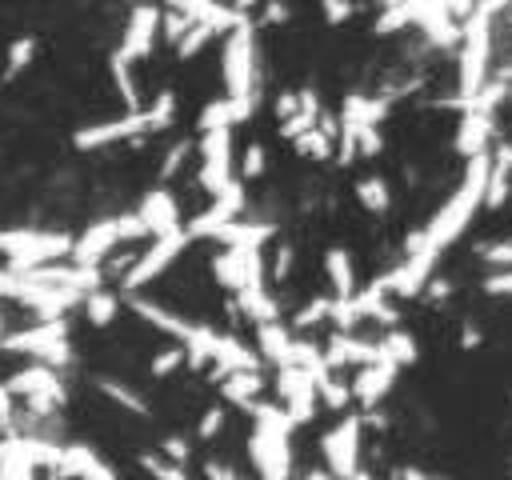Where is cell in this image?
I'll return each mask as SVG.
<instances>
[{"label":"cell","instance_id":"obj_1","mask_svg":"<svg viewBox=\"0 0 512 480\" xmlns=\"http://www.w3.org/2000/svg\"><path fill=\"white\" fill-rule=\"evenodd\" d=\"M488 172H492V152L472 156V160L464 164V176H460L456 192L436 208V216H432L424 228L408 232L404 252H428V256H436V260H440V252H444L448 244H456V240L464 236V228L472 224V216L484 208Z\"/></svg>","mask_w":512,"mask_h":480},{"label":"cell","instance_id":"obj_2","mask_svg":"<svg viewBox=\"0 0 512 480\" xmlns=\"http://www.w3.org/2000/svg\"><path fill=\"white\" fill-rule=\"evenodd\" d=\"M504 16L500 4H480L472 8V16L464 20V36H460V108H468L484 84L492 80V52H496V20Z\"/></svg>","mask_w":512,"mask_h":480},{"label":"cell","instance_id":"obj_3","mask_svg":"<svg viewBox=\"0 0 512 480\" xmlns=\"http://www.w3.org/2000/svg\"><path fill=\"white\" fill-rule=\"evenodd\" d=\"M292 420L280 404H256L252 408V436H248V456L260 480H288L292 472Z\"/></svg>","mask_w":512,"mask_h":480},{"label":"cell","instance_id":"obj_4","mask_svg":"<svg viewBox=\"0 0 512 480\" xmlns=\"http://www.w3.org/2000/svg\"><path fill=\"white\" fill-rule=\"evenodd\" d=\"M128 308H132L140 320H148L156 332L172 336V340H176V344L188 352V360H184V364H192V368L212 364V344H216V332H212L208 324L188 320V316H176L172 308H164V304H156V300H144V296H128Z\"/></svg>","mask_w":512,"mask_h":480},{"label":"cell","instance_id":"obj_5","mask_svg":"<svg viewBox=\"0 0 512 480\" xmlns=\"http://www.w3.org/2000/svg\"><path fill=\"white\" fill-rule=\"evenodd\" d=\"M0 252L8 256V268L24 276L72 256V236L56 228H0Z\"/></svg>","mask_w":512,"mask_h":480},{"label":"cell","instance_id":"obj_6","mask_svg":"<svg viewBox=\"0 0 512 480\" xmlns=\"http://www.w3.org/2000/svg\"><path fill=\"white\" fill-rule=\"evenodd\" d=\"M220 80H224V96L228 100L252 104V96H256V32L248 24H240L236 32L224 36Z\"/></svg>","mask_w":512,"mask_h":480},{"label":"cell","instance_id":"obj_7","mask_svg":"<svg viewBox=\"0 0 512 480\" xmlns=\"http://www.w3.org/2000/svg\"><path fill=\"white\" fill-rule=\"evenodd\" d=\"M0 348L36 356V364H48V368H60V364L72 360V344H68V324L64 320H40V324H28L20 332H8V336H0Z\"/></svg>","mask_w":512,"mask_h":480},{"label":"cell","instance_id":"obj_8","mask_svg":"<svg viewBox=\"0 0 512 480\" xmlns=\"http://www.w3.org/2000/svg\"><path fill=\"white\" fill-rule=\"evenodd\" d=\"M360 432H364V416H340L328 432H324V440H320V452H324V460H328V472L336 476V480H352L356 472H360Z\"/></svg>","mask_w":512,"mask_h":480},{"label":"cell","instance_id":"obj_9","mask_svg":"<svg viewBox=\"0 0 512 480\" xmlns=\"http://www.w3.org/2000/svg\"><path fill=\"white\" fill-rule=\"evenodd\" d=\"M4 388H8L12 400H28L32 412H56V408L68 400V396H64V384H60V376H56V368H48V364H28V368H20L16 376L4 380Z\"/></svg>","mask_w":512,"mask_h":480},{"label":"cell","instance_id":"obj_10","mask_svg":"<svg viewBox=\"0 0 512 480\" xmlns=\"http://www.w3.org/2000/svg\"><path fill=\"white\" fill-rule=\"evenodd\" d=\"M192 240H188V232L184 228H176V232H168V236H156L152 240V248L144 252V256H136L132 260V268L124 272V292L132 296V292H140L144 284H152L160 272H168L172 268V260L188 248Z\"/></svg>","mask_w":512,"mask_h":480},{"label":"cell","instance_id":"obj_11","mask_svg":"<svg viewBox=\"0 0 512 480\" xmlns=\"http://www.w3.org/2000/svg\"><path fill=\"white\" fill-rule=\"evenodd\" d=\"M212 280L228 292L264 288V256L260 248H224L212 256Z\"/></svg>","mask_w":512,"mask_h":480},{"label":"cell","instance_id":"obj_12","mask_svg":"<svg viewBox=\"0 0 512 480\" xmlns=\"http://www.w3.org/2000/svg\"><path fill=\"white\" fill-rule=\"evenodd\" d=\"M232 132H204L200 136V188L216 200L228 184H236L232 176Z\"/></svg>","mask_w":512,"mask_h":480},{"label":"cell","instance_id":"obj_13","mask_svg":"<svg viewBox=\"0 0 512 480\" xmlns=\"http://www.w3.org/2000/svg\"><path fill=\"white\" fill-rule=\"evenodd\" d=\"M276 396L292 424H308L316 412V380L304 368H280L276 372Z\"/></svg>","mask_w":512,"mask_h":480},{"label":"cell","instance_id":"obj_14","mask_svg":"<svg viewBox=\"0 0 512 480\" xmlns=\"http://www.w3.org/2000/svg\"><path fill=\"white\" fill-rule=\"evenodd\" d=\"M240 212H244V184L236 180V184H228V188L212 200V208H208V212L192 216V220L184 224V232H188V240H212L224 224L240 220Z\"/></svg>","mask_w":512,"mask_h":480},{"label":"cell","instance_id":"obj_15","mask_svg":"<svg viewBox=\"0 0 512 480\" xmlns=\"http://www.w3.org/2000/svg\"><path fill=\"white\" fill-rule=\"evenodd\" d=\"M160 8L156 4H136L132 12H128V24H124V36H120V56L132 64V60H144L148 52H152V44H156V36H160Z\"/></svg>","mask_w":512,"mask_h":480},{"label":"cell","instance_id":"obj_16","mask_svg":"<svg viewBox=\"0 0 512 480\" xmlns=\"http://www.w3.org/2000/svg\"><path fill=\"white\" fill-rule=\"evenodd\" d=\"M144 132H152V124H148V116H144V108H140V112L120 116V120H104V124L76 128V132H72V144H76L80 152H92V148H104V144H116V140H128V136H144Z\"/></svg>","mask_w":512,"mask_h":480},{"label":"cell","instance_id":"obj_17","mask_svg":"<svg viewBox=\"0 0 512 480\" xmlns=\"http://www.w3.org/2000/svg\"><path fill=\"white\" fill-rule=\"evenodd\" d=\"M120 244V216H104V220H92L80 240H72V264L76 268H96L112 248Z\"/></svg>","mask_w":512,"mask_h":480},{"label":"cell","instance_id":"obj_18","mask_svg":"<svg viewBox=\"0 0 512 480\" xmlns=\"http://www.w3.org/2000/svg\"><path fill=\"white\" fill-rule=\"evenodd\" d=\"M408 20H412L416 28H424V36H428L436 48H452V44H460V36H464V24L452 16L448 4H408Z\"/></svg>","mask_w":512,"mask_h":480},{"label":"cell","instance_id":"obj_19","mask_svg":"<svg viewBox=\"0 0 512 480\" xmlns=\"http://www.w3.org/2000/svg\"><path fill=\"white\" fill-rule=\"evenodd\" d=\"M136 216H140V224H144L148 236H168V232L184 228V224H180V204H176V196H172L168 188H152V192H144Z\"/></svg>","mask_w":512,"mask_h":480},{"label":"cell","instance_id":"obj_20","mask_svg":"<svg viewBox=\"0 0 512 480\" xmlns=\"http://www.w3.org/2000/svg\"><path fill=\"white\" fill-rule=\"evenodd\" d=\"M380 344H368V340H356L348 332H336L324 348V364L328 368H340V364H356V368H368V364H380Z\"/></svg>","mask_w":512,"mask_h":480},{"label":"cell","instance_id":"obj_21","mask_svg":"<svg viewBox=\"0 0 512 480\" xmlns=\"http://www.w3.org/2000/svg\"><path fill=\"white\" fill-rule=\"evenodd\" d=\"M496 136V120L488 112H476V108H464V120H460V132H456V152L460 156H484L488 144Z\"/></svg>","mask_w":512,"mask_h":480},{"label":"cell","instance_id":"obj_22","mask_svg":"<svg viewBox=\"0 0 512 480\" xmlns=\"http://www.w3.org/2000/svg\"><path fill=\"white\" fill-rule=\"evenodd\" d=\"M212 368L220 376H232V372H260V356L256 348H248L244 340L236 336H220L216 332V344H212Z\"/></svg>","mask_w":512,"mask_h":480},{"label":"cell","instance_id":"obj_23","mask_svg":"<svg viewBox=\"0 0 512 480\" xmlns=\"http://www.w3.org/2000/svg\"><path fill=\"white\" fill-rule=\"evenodd\" d=\"M396 372H400V368H396V364H388V360L360 368V372H356V380H352V400H360L364 408L380 404V400L388 396V388L396 384Z\"/></svg>","mask_w":512,"mask_h":480},{"label":"cell","instance_id":"obj_24","mask_svg":"<svg viewBox=\"0 0 512 480\" xmlns=\"http://www.w3.org/2000/svg\"><path fill=\"white\" fill-rule=\"evenodd\" d=\"M248 116H252V104L216 96V100H208L204 112H200V132H232V128L244 124Z\"/></svg>","mask_w":512,"mask_h":480},{"label":"cell","instance_id":"obj_25","mask_svg":"<svg viewBox=\"0 0 512 480\" xmlns=\"http://www.w3.org/2000/svg\"><path fill=\"white\" fill-rule=\"evenodd\" d=\"M384 112H388V100H372V96H348L344 100V124H340V132H360V128H376L380 120H384Z\"/></svg>","mask_w":512,"mask_h":480},{"label":"cell","instance_id":"obj_26","mask_svg":"<svg viewBox=\"0 0 512 480\" xmlns=\"http://www.w3.org/2000/svg\"><path fill=\"white\" fill-rule=\"evenodd\" d=\"M272 236H276V224H268V220H260V224L232 220V224H224L212 240H220L224 248H260V244L272 240Z\"/></svg>","mask_w":512,"mask_h":480},{"label":"cell","instance_id":"obj_27","mask_svg":"<svg viewBox=\"0 0 512 480\" xmlns=\"http://www.w3.org/2000/svg\"><path fill=\"white\" fill-rule=\"evenodd\" d=\"M256 348L264 360H272L276 368H288V352H292V336L288 324L272 320V324H256Z\"/></svg>","mask_w":512,"mask_h":480},{"label":"cell","instance_id":"obj_28","mask_svg":"<svg viewBox=\"0 0 512 480\" xmlns=\"http://www.w3.org/2000/svg\"><path fill=\"white\" fill-rule=\"evenodd\" d=\"M260 388H264L260 372H232V376H220V392H224V400L236 404V408H248V412L260 404Z\"/></svg>","mask_w":512,"mask_h":480},{"label":"cell","instance_id":"obj_29","mask_svg":"<svg viewBox=\"0 0 512 480\" xmlns=\"http://www.w3.org/2000/svg\"><path fill=\"white\" fill-rule=\"evenodd\" d=\"M324 272L332 284V300H352L356 296V276H352V260L344 248H328L324 252Z\"/></svg>","mask_w":512,"mask_h":480},{"label":"cell","instance_id":"obj_30","mask_svg":"<svg viewBox=\"0 0 512 480\" xmlns=\"http://www.w3.org/2000/svg\"><path fill=\"white\" fill-rule=\"evenodd\" d=\"M236 308H240L252 324H272V320H280L276 296H272L268 288H244V292H236Z\"/></svg>","mask_w":512,"mask_h":480},{"label":"cell","instance_id":"obj_31","mask_svg":"<svg viewBox=\"0 0 512 480\" xmlns=\"http://www.w3.org/2000/svg\"><path fill=\"white\" fill-rule=\"evenodd\" d=\"M376 344H380V356H384L388 364H396V368L416 364V356H420L416 340H412L404 328H388V332H384V340H376Z\"/></svg>","mask_w":512,"mask_h":480},{"label":"cell","instance_id":"obj_32","mask_svg":"<svg viewBox=\"0 0 512 480\" xmlns=\"http://www.w3.org/2000/svg\"><path fill=\"white\" fill-rule=\"evenodd\" d=\"M116 312H120V296H116V292L96 288V292H88V296H84V316H88V324L108 328V324L116 320Z\"/></svg>","mask_w":512,"mask_h":480},{"label":"cell","instance_id":"obj_33","mask_svg":"<svg viewBox=\"0 0 512 480\" xmlns=\"http://www.w3.org/2000/svg\"><path fill=\"white\" fill-rule=\"evenodd\" d=\"M292 144H296V152L308 156V160H328V156L336 152V132H324V128L316 124V128H308L304 136H296Z\"/></svg>","mask_w":512,"mask_h":480},{"label":"cell","instance_id":"obj_34","mask_svg":"<svg viewBox=\"0 0 512 480\" xmlns=\"http://www.w3.org/2000/svg\"><path fill=\"white\" fill-rule=\"evenodd\" d=\"M108 72H112V84H116L120 100L128 104V112H140V92H136V80H132V72H128V60H124L120 52H112Z\"/></svg>","mask_w":512,"mask_h":480},{"label":"cell","instance_id":"obj_35","mask_svg":"<svg viewBox=\"0 0 512 480\" xmlns=\"http://www.w3.org/2000/svg\"><path fill=\"white\" fill-rule=\"evenodd\" d=\"M356 200H360L368 212H388V204H392V192H388L384 176H364V180L356 184Z\"/></svg>","mask_w":512,"mask_h":480},{"label":"cell","instance_id":"obj_36","mask_svg":"<svg viewBox=\"0 0 512 480\" xmlns=\"http://www.w3.org/2000/svg\"><path fill=\"white\" fill-rule=\"evenodd\" d=\"M508 192H512V168H508V164H500V160L492 156V172H488V192H484V208H500V204L508 200Z\"/></svg>","mask_w":512,"mask_h":480},{"label":"cell","instance_id":"obj_37","mask_svg":"<svg viewBox=\"0 0 512 480\" xmlns=\"http://www.w3.org/2000/svg\"><path fill=\"white\" fill-rule=\"evenodd\" d=\"M96 388L108 396V400H116L120 408H128V412H136V416H148V404H144V396H136L128 384H120V380H108V376H100L96 380Z\"/></svg>","mask_w":512,"mask_h":480},{"label":"cell","instance_id":"obj_38","mask_svg":"<svg viewBox=\"0 0 512 480\" xmlns=\"http://www.w3.org/2000/svg\"><path fill=\"white\" fill-rule=\"evenodd\" d=\"M144 116H148V124H152V132H164L172 120H176V92L172 88H164V92H156V100L144 108Z\"/></svg>","mask_w":512,"mask_h":480},{"label":"cell","instance_id":"obj_39","mask_svg":"<svg viewBox=\"0 0 512 480\" xmlns=\"http://www.w3.org/2000/svg\"><path fill=\"white\" fill-rule=\"evenodd\" d=\"M316 400H320L324 408L340 412V408L352 400V388H348V384H340L336 376H320V380H316Z\"/></svg>","mask_w":512,"mask_h":480},{"label":"cell","instance_id":"obj_40","mask_svg":"<svg viewBox=\"0 0 512 480\" xmlns=\"http://www.w3.org/2000/svg\"><path fill=\"white\" fill-rule=\"evenodd\" d=\"M140 468L152 476V480H188V472L172 460H164L160 452H140Z\"/></svg>","mask_w":512,"mask_h":480},{"label":"cell","instance_id":"obj_41","mask_svg":"<svg viewBox=\"0 0 512 480\" xmlns=\"http://www.w3.org/2000/svg\"><path fill=\"white\" fill-rule=\"evenodd\" d=\"M332 296H316V300H308L296 316H292V328H312V324H320V320H332Z\"/></svg>","mask_w":512,"mask_h":480},{"label":"cell","instance_id":"obj_42","mask_svg":"<svg viewBox=\"0 0 512 480\" xmlns=\"http://www.w3.org/2000/svg\"><path fill=\"white\" fill-rule=\"evenodd\" d=\"M184 360H188V352H184L180 344H172V348H160V352L152 356L148 372H152V376H172V372H176V368H180Z\"/></svg>","mask_w":512,"mask_h":480},{"label":"cell","instance_id":"obj_43","mask_svg":"<svg viewBox=\"0 0 512 480\" xmlns=\"http://www.w3.org/2000/svg\"><path fill=\"white\" fill-rule=\"evenodd\" d=\"M212 36H216V32H212L208 24H192V28L184 32V40L176 44V56H180V60H188V56H196V52H200V48H204V44H208Z\"/></svg>","mask_w":512,"mask_h":480},{"label":"cell","instance_id":"obj_44","mask_svg":"<svg viewBox=\"0 0 512 480\" xmlns=\"http://www.w3.org/2000/svg\"><path fill=\"white\" fill-rule=\"evenodd\" d=\"M32 52H36V40H32V36H20V40L8 48V72H4V76H20L24 64L32 60Z\"/></svg>","mask_w":512,"mask_h":480},{"label":"cell","instance_id":"obj_45","mask_svg":"<svg viewBox=\"0 0 512 480\" xmlns=\"http://www.w3.org/2000/svg\"><path fill=\"white\" fill-rule=\"evenodd\" d=\"M264 168H268V152L260 144H248L244 156H240V176L244 180H256V176H264Z\"/></svg>","mask_w":512,"mask_h":480},{"label":"cell","instance_id":"obj_46","mask_svg":"<svg viewBox=\"0 0 512 480\" xmlns=\"http://www.w3.org/2000/svg\"><path fill=\"white\" fill-rule=\"evenodd\" d=\"M404 24H412V20H408V4H388V8L380 12V20H376V32L388 36V32H396V28H404Z\"/></svg>","mask_w":512,"mask_h":480},{"label":"cell","instance_id":"obj_47","mask_svg":"<svg viewBox=\"0 0 512 480\" xmlns=\"http://www.w3.org/2000/svg\"><path fill=\"white\" fill-rule=\"evenodd\" d=\"M480 256H484V264H492L496 272H512V240H496V244H488Z\"/></svg>","mask_w":512,"mask_h":480},{"label":"cell","instance_id":"obj_48","mask_svg":"<svg viewBox=\"0 0 512 480\" xmlns=\"http://www.w3.org/2000/svg\"><path fill=\"white\" fill-rule=\"evenodd\" d=\"M188 152H192V144H188V140H176V144L168 148V156H164V164H160V180H168V176H176Z\"/></svg>","mask_w":512,"mask_h":480},{"label":"cell","instance_id":"obj_49","mask_svg":"<svg viewBox=\"0 0 512 480\" xmlns=\"http://www.w3.org/2000/svg\"><path fill=\"white\" fill-rule=\"evenodd\" d=\"M220 424H224V408H208V412L200 416V428H196L200 440H212V436L220 432Z\"/></svg>","mask_w":512,"mask_h":480},{"label":"cell","instance_id":"obj_50","mask_svg":"<svg viewBox=\"0 0 512 480\" xmlns=\"http://www.w3.org/2000/svg\"><path fill=\"white\" fill-rule=\"evenodd\" d=\"M160 456L164 460H172V464H180L184 468V460H188V444L180 440V436H168L164 444H160Z\"/></svg>","mask_w":512,"mask_h":480},{"label":"cell","instance_id":"obj_51","mask_svg":"<svg viewBox=\"0 0 512 480\" xmlns=\"http://www.w3.org/2000/svg\"><path fill=\"white\" fill-rule=\"evenodd\" d=\"M484 292H492V296H512V272H488V276H484Z\"/></svg>","mask_w":512,"mask_h":480},{"label":"cell","instance_id":"obj_52","mask_svg":"<svg viewBox=\"0 0 512 480\" xmlns=\"http://www.w3.org/2000/svg\"><path fill=\"white\" fill-rule=\"evenodd\" d=\"M140 236H148L140 216L136 212H120V240H140Z\"/></svg>","mask_w":512,"mask_h":480},{"label":"cell","instance_id":"obj_53","mask_svg":"<svg viewBox=\"0 0 512 480\" xmlns=\"http://www.w3.org/2000/svg\"><path fill=\"white\" fill-rule=\"evenodd\" d=\"M320 12H324V20H328V24H340V20H348V16H352V4L328 0V4H320Z\"/></svg>","mask_w":512,"mask_h":480},{"label":"cell","instance_id":"obj_54","mask_svg":"<svg viewBox=\"0 0 512 480\" xmlns=\"http://www.w3.org/2000/svg\"><path fill=\"white\" fill-rule=\"evenodd\" d=\"M292 260H296V252H292V248L284 244V248L276 252V280H284V276L292 272Z\"/></svg>","mask_w":512,"mask_h":480},{"label":"cell","instance_id":"obj_55","mask_svg":"<svg viewBox=\"0 0 512 480\" xmlns=\"http://www.w3.org/2000/svg\"><path fill=\"white\" fill-rule=\"evenodd\" d=\"M0 480H32V468H24V464H0Z\"/></svg>","mask_w":512,"mask_h":480},{"label":"cell","instance_id":"obj_56","mask_svg":"<svg viewBox=\"0 0 512 480\" xmlns=\"http://www.w3.org/2000/svg\"><path fill=\"white\" fill-rule=\"evenodd\" d=\"M0 420H12V396L4 384H0Z\"/></svg>","mask_w":512,"mask_h":480},{"label":"cell","instance_id":"obj_57","mask_svg":"<svg viewBox=\"0 0 512 480\" xmlns=\"http://www.w3.org/2000/svg\"><path fill=\"white\" fill-rule=\"evenodd\" d=\"M400 480H440V476H428V472H420V468H404Z\"/></svg>","mask_w":512,"mask_h":480},{"label":"cell","instance_id":"obj_58","mask_svg":"<svg viewBox=\"0 0 512 480\" xmlns=\"http://www.w3.org/2000/svg\"><path fill=\"white\" fill-rule=\"evenodd\" d=\"M288 16V8H280V4H268L264 8V20H284Z\"/></svg>","mask_w":512,"mask_h":480},{"label":"cell","instance_id":"obj_59","mask_svg":"<svg viewBox=\"0 0 512 480\" xmlns=\"http://www.w3.org/2000/svg\"><path fill=\"white\" fill-rule=\"evenodd\" d=\"M496 80H504V84H512V60H508V64H500V68H496Z\"/></svg>","mask_w":512,"mask_h":480},{"label":"cell","instance_id":"obj_60","mask_svg":"<svg viewBox=\"0 0 512 480\" xmlns=\"http://www.w3.org/2000/svg\"><path fill=\"white\" fill-rule=\"evenodd\" d=\"M304 480H336V476H332V472H308Z\"/></svg>","mask_w":512,"mask_h":480},{"label":"cell","instance_id":"obj_61","mask_svg":"<svg viewBox=\"0 0 512 480\" xmlns=\"http://www.w3.org/2000/svg\"><path fill=\"white\" fill-rule=\"evenodd\" d=\"M352 480H372V476H368V472H356V476H352Z\"/></svg>","mask_w":512,"mask_h":480},{"label":"cell","instance_id":"obj_62","mask_svg":"<svg viewBox=\"0 0 512 480\" xmlns=\"http://www.w3.org/2000/svg\"><path fill=\"white\" fill-rule=\"evenodd\" d=\"M508 24H512V12H508Z\"/></svg>","mask_w":512,"mask_h":480}]
</instances>
